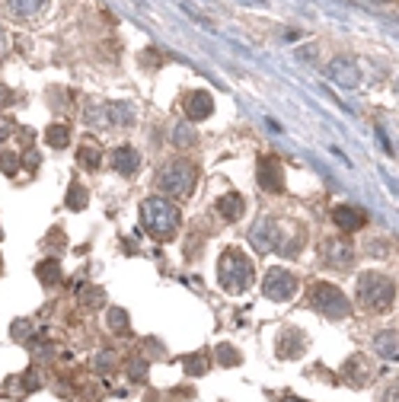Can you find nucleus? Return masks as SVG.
Instances as JSON below:
<instances>
[{"label":"nucleus","instance_id":"5","mask_svg":"<svg viewBox=\"0 0 399 402\" xmlns=\"http://www.w3.org/2000/svg\"><path fill=\"white\" fill-rule=\"evenodd\" d=\"M195 176L198 169L188 160H173L157 173V185L160 192H166V198H188L195 189Z\"/></svg>","mask_w":399,"mask_h":402},{"label":"nucleus","instance_id":"20","mask_svg":"<svg viewBox=\"0 0 399 402\" xmlns=\"http://www.w3.org/2000/svg\"><path fill=\"white\" fill-rule=\"evenodd\" d=\"M77 157H80L83 169H99V167H103V150H99L96 144H83Z\"/></svg>","mask_w":399,"mask_h":402},{"label":"nucleus","instance_id":"13","mask_svg":"<svg viewBox=\"0 0 399 402\" xmlns=\"http://www.w3.org/2000/svg\"><path fill=\"white\" fill-rule=\"evenodd\" d=\"M332 224H336L342 233H354V230H361L364 224H368V217H364V211H358V208H352V205H339L332 211Z\"/></svg>","mask_w":399,"mask_h":402},{"label":"nucleus","instance_id":"27","mask_svg":"<svg viewBox=\"0 0 399 402\" xmlns=\"http://www.w3.org/2000/svg\"><path fill=\"white\" fill-rule=\"evenodd\" d=\"M0 173L3 176L20 173V157H16V153H0Z\"/></svg>","mask_w":399,"mask_h":402},{"label":"nucleus","instance_id":"11","mask_svg":"<svg viewBox=\"0 0 399 402\" xmlns=\"http://www.w3.org/2000/svg\"><path fill=\"white\" fill-rule=\"evenodd\" d=\"M307 351V339H303L301 329H285L278 339V357L281 361H294Z\"/></svg>","mask_w":399,"mask_h":402},{"label":"nucleus","instance_id":"29","mask_svg":"<svg viewBox=\"0 0 399 402\" xmlns=\"http://www.w3.org/2000/svg\"><path fill=\"white\" fill-rule=\"evenodd\" d=\"M80 300L86 307H90V304H103V300H106V294H103L99 288H86V291H80Z\"/></svg>","mask_w":399,"mask_h":402},{"label":"nucleus","instance_id":"26","mask_svg":"<svg viewBox=\"0 0 399 402\" xmlns=\"http://www.w3.org/2000/svg\"><path fill=\"white\" fill-rule=\"evenodd\" d=\"M109 326H112L115 332H128V313L121 310V307L109 310Z\"/></svg>","mask_w":399,"mask_h":402},{"label":"nucleus","instance_id":"10","mask_svg":"<svg viewBox=\"0 0 399 402\" xmlns=\"http://www.w3.org/2000/svg\"><path fill=\"white\" fill-rule=\"evenodd\" d=\"M326 74H329L332 84L345 86V90H354V86L361 84V70H358L354 61H348V58H336V61L326 68Z\"/></svg>","mask_w":399,"mask_h":402},{"label":"nucleus","instance_id":"2","mask_svg":"<svg viewBox=\"0 0 399 402\" xmlns=\"http://www.w3.org/2000/svg\"><path fill=\"white\" fill-rule=\"evenodd\" d=\"M182 214L170 198H144L141 201V227L153 236V240H173L179 233Z\"/></svg>","mask_w":399,"mask_h":402},{"label":"nucleus","instance_id":"7","mask_svg":"<svg viewBox=\"0 0 399 402\" xmlns=\"http://www.w3.org/2000/svg\"><path fill=\"white\" fill-rule=\"evenodd\" d=\"M262 294L269 300H291L297 294V275L287 272V268H269L262 278Z\"/></svg>","mask_w":399,"mask_h":402},{"label":"nucleus","instance_id":"34","mask_svg":"<svg viewBox=\"0 0 399 402\" xmlns=\"http://www.w3.org/2000/svg\"><path fill=\"white\" fill-rule=\"evenodd\" d=\"M13 131H16V125L10 122V118H0V141H7Z\"/></svg>","mask_w":399,"mask_h":402},{"label":"nucleus","instance_id":"33","mask_svg":"<svg viewBox=\"0 0 399 402\" xmlns=\"http://www.w3.org/2000/svg\"><path fill=\"white\" fill-rule=\"evenodd\" d=\"M186 371H188V373H204L202 357H186Z\"/></svg>","mask_w":399,"mask_h":402},{"label":"nucleus","instance_id":"16","mask_svg":"<svg viewBox=\"0 0 399 402\" xmlns=\"http://www.w3.org/2000/svg\"><path fill=\"white\" fill-rule=\"evenodd\" d=\"M243 211H246V198L240 192H227V195L218 198V214L224 220H240Z\"/></svg>","mask_w":399,"mask_h":402},{"label":"nucleus","instance_id":"30","mask_svg":"<svg viewBox=\"0 0 399 402\" xmlns=\"http://www.w3.org/2000/svg\"><path fill=\"white\" fill-rule=\"evenodd\" d=\"M128 373H131V380H141L144 373H147V361H144V357H131Z\"/></svg>","mask_w":399,"mask_h":402},{"label":"nucleus","instance_id":"9","mask_svg":"<svg viewBox=\"0 0 399 402\" xmlns=\"http://www.w3.org/2000/svg\"><path fill=\"white\" fill-rule=\"evenodd\" d=\"M256 179L265 192H281L285 189V169H281L278 157H259L256 163Z\"/></svg>","mask_w":399,"mask_h":402},{"label":"nucleus","instance_id":"17","mask_svg":"<svg viewBox=\"0 0 399 402\" xmlns=\"http://www.w3.org/2000/svg\"><path fill=\"white\" fill-rule=\"evenodd\" d=\"M45 144L54 147V150H64V147L70 144V128L68 125H61V122H54L52 128L45 131Z\"/></svg>","mask_w":399,"mask_h":402},{"label":"nucleus","instance_id":"19","mask_svg":"<svg viewBox=\"0 0 399 402\" xmlns=\"http://www.w3.org/2000/svg\"><path fill=\"white\" fill-rule=\"evenodd\" d=\"M83 118H86V125H93V128H109L112 125V115H109V106H86V112H83Z\"/></svg>","mask_w":399,"mask_h":402},{"label":"nucleus","instance_id":"36","mask_svg":"<svg viewBox=\"0 0 399 402\" xmlns=\"http://www.w3.org/2000/svg\"><path fill=\"white\" fill-rule=\"evenodd\" d=\"M281 402H307V399H297V396H287V399H281Z\"/></svg>","mask_w":399,"mask_h":402},{"label":"nucleus","instance_id":"18","mask_svg":"<svg viewBox=\"0 0 399 402\" xmlns=\"http://www.w3.org/2000/svg\"><path fill=\"white\" fill-rule=\"evenodd\" d=\"M36 275L42 284H48V288H52V284H61V262L58 258H45V262L36 268Z\"/></svg>","mask_w":399,"mask_h":402},{"label":"nucleus","instance_id":"3","mask_svg":"<svg viewBox=\"0 0 399 402\" xmlns=\"http://www.w3.org/2000/svg\"><path fill=\"white\" fill-rule=\"evenodd\" d=\"M253 278H256V268H253V258H249L246 252L236 249V246L220 252L218 281L227 294H243V291L253 284Z\"/></svg>","mask_w":399,"mask_h":402},{"label":"nucleus","instance_id":"28","mask_svg":"<svg viewBox=\"0 0 399 402\" xmlns=\"http://www.w3.org/2000/svg\"><path fill=\"white\" fill-rule=\"evenodd\" d=\"M218 357H220V364H227V367L240 364V351L230 348V345H218Z\"/></svg>","mask_w":399,"mask_h":402},{"label":"nucleus","instance_id":"24","mask_svg":"<svg viewBox=\"0 0 399 402\" xmlns=\"http://www.w3.org/2000/svg\"><path fill=\"white\" fill-rule=\"evenodd\" d=\"M109 115H112V125H131V109L125 102H109Z\"/></svg>","mask_w":399,"mask_h":402},{"label":"nucleus","instance_id":"1","mask_svg":"<svg viewBox=\"0 0 399 402\" xmlns=\"http://www.w3.org/2000/svg\"><path fill=\"white\" fill-rule=\"evenodd\" d=\"M253 243L262 252H278V256H297L307 243L301 224H281L275 217H262L253 227Z\"/></svg>","mask_w":399,"mask_h":402},{"label":"nucleus","instance_id":"4","mask_svg":"<svg viewBox=\"0 0 399 402\" xmlns=\"http://www.w3.org/2000/svg\"><path fill=\"white\" fill-rule=\"evenodd\" d=\"M358 300L368 307L370 313H390L393 300H396V288L386 275L377 272H364L358 278Z\"/></svg>","mask_w":399,"mask_h":402},{"label":"nucleus","instance_id":"21","mask_svg":"<svg viewBox=\"0 0 399 402\" xmlns=\"http://www.w3.org/2000/svg\"><path fill=\"white\" fill-rule=\"evenodd\" d=\"M45 0H10V13L13 16H36L42 13Z\"/></svg>","mask_w":399,"mask_h":402},{"label":"nucleus","instance_id":"12","mask_svg":"<svg viewBox=\"0 0 399 402\" xmlns=\"http://www.w3.org/2000/svg\"><path fill=\"white\" fill-rule=\"evenodd\" d=\"M211 112H214L211 93H204V90L188 93V99H186V115L192 118V122H204V118H211Z\"/></svg>","mask_w":399,"mask_h":402},{"label":"nucleus","instance_id":"31","mask_svg":"<svg viewBox=\"0 0 399 402\" xmlns=\"http://www.w3.org/2000/svg\"><path fill=\"white\" fill-rule=\"evenodd\" d=\"M13 102H16V93L10 90V86H3V84H0V109L13 106Z\"/></svg>","mask_w":399,"mask_h":402},{"label":"nucleus","instance_id":"8","mask_svg":"<svg viewBox=\"0 0 399 402\" xmlns=\"http://www.w3.org/2000/svg\"><path fill=\"white\" fill-rule=\"evenodd\" d=\"M319 262H326V265H332V268H348L354 262L352 243H348L345 236H329V240H323V243H319Z\"/></svg>","mask_w":399,"mask_h":402},{"label":"nucleus","instance_id":"22","mask_svg":"<svg viewBox=\"0 0 399 402\" xmlns=\"http://www.w3.org/2000/svg\"><path fill=\"white\" fill-rule=\"evenodd\" d=\"M345 371H352V383L354 387H361L364 380H368V367H364V357H352V361H348L345 364Z\"/></svg>","mask_w":399,"mask_h":402},{"label":"nucleus","instance_id":"32","mask_svg":"<svg viewBox=\"0 0 399 402\" xmlns=\"http://www.w3.org/2000/svg\"><path fill=\"white\" fill-rule=\"evenodd\" d=\"M29 323H26V319H16L13 323V339H29Z\"/></svg>","mask_w":399,"mask_h":402},{"label":"nucleus","instance_id":"23","mask_svg":"<svg viewBox=\"0 0 399 402\" xmlns=\"http://www.w3.org/2000/svg\"><path fill=\"white\" fill-rule=\"evenodd\" d=\"M173 144L176 147H192L195 144V131H192V125H176L173 128Z\"/></svg>","mask_w":399,"mask_h":402},{"label":"nucleus","instance_id":"6","mask_svg":"<svg viewBox=\"0 0 399 402\" xmlns=\"http://www.w3.org/2000/svg\"><path fill=\"white\" fill-rule=\"evenodd\" d=\"M310 304H313L317 313H323V316H329V319H345L348 313H352L348 297L342 294L336 284H329V281H317V284H313V291H310Z\"/></svg>","mask_w":399,"mask_h":402},{"label":"nucleus","instance_id":"15","mask_svg":"<svg viewBox=\"0 0 399 402\" xmlns=\"http://www.w3.org/2000/svg\"><path fill=\"white\" fill-rule=\"evenodd\" d=\"M374 351L377 357H384V361H390V364H396L399 361V332H377L374 339Z\"/></svg>","mask_w":399,"mask_h":402},{"label":"nucleus","instance_id":"25","mask_svg":"<svg viewBox=\"0 0 399 402\" xmlns=\"http://www.w3.org/2000/svg\"><path fill=\"white\" fill-rule=\"evenodd\" d=\"M68 208L70 211H83L86 208V189L83 185H70L68 189Z\"/></svg>","mask_w":399,"mask_h":402},{"label":"nucleus","instance_id":"14","mask_svg":"<svg viewBox=\"0 0 399 402\" xmlns=\"http://www.w3.org/2000/svg\"><path fill=\"white\" fill-rule=\"evenodd\" d=\"M109 157H112V169L119 176H135L137 167H141V157H137L135 147H115Z\"/></svg>","mask_w":399,"mask_h":402},{"label":"nucleus","instance_id":"35","mask_svg":"<svg viewBox=\"0 0 399 402\" xmlns=\"http://www.w3.org/2000/svg\"><path fill=\"white\" fill-rule=\"evenodd\" d=\"M112 361H115V357L109 355V351H106V355H99V371H109V367H112Z\"/></svg>","mask_w":399,"mask_h":402}]
</instances>
